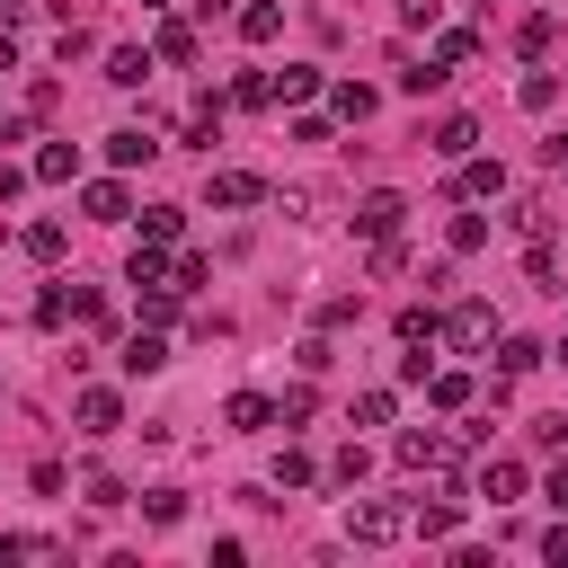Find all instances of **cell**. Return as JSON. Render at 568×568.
Wrapping results in <instances>:
<instances>
[{
    "label": "cell",
    "instance_id": "4316f807",
    "mask_svg": "<svg viewBox=\"0 0 568 568\" xmlns=\"http://www.w3.org/2000/svg\"><path fill=\"white\" fill-rule=\"evenodd\" d=\"M373 106H382V98H373V89H364V80H346V89H337V115H346V124H364V115H373Z\"/></svg>",
    "mask_w": 568,
    "mask_h": 568
},
{
    "label": "cell",
    "instance_id": "8fae6325",
    "mask_svg": "<svg viewBox=\"0 0 568 568\" xmlns=\"http://www.w3.org/2000/svg\"><path fill=\"white\" fill-rule=\"evenodd\" d=\"M479 497H488V506H515V497H524V462H488V470H479Z\"/></svg>",
    "mask_w": 568,
    "mask_h": 568
},
{
    "label": "cell",
    "instance_id": "f6af8a7d",
    "mask_svg": "<svg viewBox=\"0 0 568 568\" xmlns=\"http://www.w3.org/2000/svg\"><path fill=\"white\" fill-rule=\"evenodd\" d=\"M550 364H568V337H559V346H550Z\"/></svg>",
    "mask_w": 568,
    "mask_h": 568
},
{
    "label": "cell",
    "instance_id": "3957f363",
    "mask_svg": "<svg viewBox=\"0 0 568 568\" xmlns=\"http://www.w3.org/2000/svg\"><path fill=\"white\" fill-rule=\"evenodd\" d=\"M346 532L382 550V541H399V532H408V506H390V497H355V506H346Z\"/></svg>",
    "mask_w": 568,
    "mask_h": 568
},
{
    "label": "cell",
    "instance_id": "83f0119b",
    "mask_svg": "<svg viewBox=\"0 0 568 568\" xmlns=\"http://www.w3.org/2000/svg\"><path fill=\"white\" fill-rule=\"evenodd\" d=\"M346 320H364V293H328L320 302V328H346Z\"/></svg>",
    "mask_w": 568,
    "mask_h": 568
},
{
    "label": "cell",
    "instance_id": "b9f144b4",
    "mask_svg": "<svg viewBox=\"0 0 568 568\" xmlns=\"http://www.w3.org/2000/svg\"><path fill=\"white\" fill-rule=\"evenodd\" d=\"M9 71H18V44H9V27H0V80H9Z\"/></svg>",
    "mask_w": 568,
    "mask_h": 568
},
{
    "label": "cell",
    "instance_id": "9c48e42d",
    "mask_svg": "<svg viewBox=\"0 0 568 568\" xmlns=\"http://www.w3.org/2000/svg\"><path fill=\"white\" fill-rule=\"evenodd\" d=\"M106 160H115V169H142V160H160V142H151L142 124H115V133H106Z\"/></svg>",
    "mask_w": 568,
    "mask_h": 568
},
{
    "label": "cell",
    "instance_id": "ac0fdd59",
    "mask_svg": "<svg viewBox=\"0 0 568 568\" xmlns=\"http://www.w3.org/2000/svg\"><path fill=\"white\" fill-rule=\"evenodd\" d=\"M550 44H559V18H550V9H541V18H524V27H515V53H550Z\"/></svg>",
    "mask_w": 568,
    "mask_h": 568
},
{
    "label": "cell",
    "instance_id": "ffe728a7",
    "mask_svg": "<svg viewBox=\"0 0 568 568\" xmlns=\"http://www.w3.org/2000/svg\"><path fill=\"white\" fill-rule=\"evenodd\" d=\"M178 231H186V213H178V204H151V213H142V240H151V248H169Z\"/></svg>",
    "mask_w": 568,
    "mask_h": 568
},
{
    "label": "cell",
    "instance_id": "8d00e7d4",
    "mask_svg": "<svg viewBox=\"0 0 568 568\" xmlns=\"http://www.w3.org/2000/svg\"><path fill=\"white\" fill-rule=\"evenodd\" d=\"M328 470H337V479H346V488H355V479H364V470H373V453H364V444H346V453H337V462H328Z\"/></svg>",
    "mask_w": 568,
    "mask_h": 568
},
{
    "label": "cell",
    "instance_id": "cb8c5ba5",
    "mask_svg": "<svg viewBox=\"0 0 568 568\" xmlns=\"http://www.w3.org/2000/svg\"><path fill=\"white\" fill-rule=\"evenodd\" d=\"M160 62H195V27L169 18V27H160Z\"/></svg>",
    "mask_w": 568,
    "mask_h": 568
},
{
    "label": "cell",
    "instance_id": "bcb514c9",
    "mask_svg": "<svg viewBox=\"0 0 568 568\" xmlns=\"http://www.w3.org/2000/svg\"><path fill=\"white\" fill-rule=\"evenodd\" d=\"M0 124H9V115H0Z\"/></svg>",
    "mask_w": 568,
    "mask_h": 568
},
{
    "label": "cell",
    "instance_id": "836d02e7",
    "mask_svg": "<svg viewBox=\"0 0 568 568\" xmlns=\"http://www.w3.org/2000/svg\"><path fill=\"white\" fill-rule=\"evenodd\" d=\"M142 515H151V524H178V515H186V497H178V488H151V497H142Z\"/></svg>",
    "mask_w": 568,
    "mask_h": 568
},
{
    "label": "cell",
    "instance_id": "7c38bea8",
    "mask_svg": "<svg viewBox=\"0 0 568 568\" xmlns=\"http://www.w3.org/2000/svg\"><path fill=\"white\" fill-rule=\"evenodd\" d=\"M453 524H462V506H453V497H435V506H408V532H426V541H453Z\"/></svg>",
    "mask_w": 568,
    "mask_h": 568
},
{
    "label": "cell",
    "instance_id": "8992f818",
    "mask_svg": "<svg viewBox=\"0 0 568 568\" xmlns=\"http://www.w3.org/2000/svg\"><path fill=\"white\" fill-rule=\"evenodd\" d=\"M71 417H80V435H115V426H124V399H115V390H80Z\"/></svg>",
    "mask_w": 568,
    "mask_h": 568
},
{
    "label": "cell",
    "instance_id": "4dcf8cb0",
    "mask_svg": "<svg viewBox=\"0 0 568 568\" xmlns=\"http://www.w3.org/2000/svg\"><path fill=\"white\" fill-rule=\"evenodd\" d=\"M479 240H488V222H479V213H453V257H470Z\"/></svg>",
    "mask_w": 568,
    "mask_h": 568
},
{
    "label": "cell",
    "instance_id": "74e56055",
    "mask_svg": "<svg viewBox=\"0 0 568 568\" xmlns=\"http://www.w3.org/2000/svg\"><path fill=\"white\" fill-rule=\"evenodd\" d=\"M532 444H541V453H559V444H568V417H532Z\"/></svg>",
    "mask_w": 568,
    "mask_h": 568
},
{
    "label": "cell",
    "instance_id": "52a82bcc",
    "mask_svg": "<svg viewBox=\"0 0 568 568\" xmlns=\"http://www.w3.org/2000/svg\"><path fill=\"white\" fill-rule=\"evenodd\" d=\"M222 426H231V435H257V426H275V399H266V390H231V399H222Z\"/></svg>",
    "mask_w": 568,
    "mask_h": 568
},
{
    "label": "cell",
    "instance_id": "d590c367",
    "mask_svg": "<svg viewBox=\"0 0 568 568\" xmlns=\"http://www.w3.org/2000/svg\"><path fill=\"white\" fill-rule=\"evenodd\" d=\"M355 426H390V390H364L355 399Z\"/></svg>",
    "mask_w": 568,
    "mask_h": 568
},
{
    "label": "cell",
    "instance_id": "d6a6232c",
    "mask_svg": "<svg viewBox=\"0 0 568 568\" xmlns=\"http://www.w3.org/2000/svg\"><path fill=\"white\" fill-rule=\"evenodd\" d=\"M426 390H435V408H462V399H470V382H462V373H426Z\"/></svg>",
    "mask_w": 568,
    "mask_h": 568
},
{
    "label": "cell",
    "instance_id": "e0dca14e",
    "mask_svg": "<svg viewBox=\"0 0 568 568\" xmlns=\"http://www.w3.org/2000/svg\"><path fill=\"white\" fill-rule=\"evenodd\" d=\"M470 142H479L470 115H444V124H435V151H444V160H470Z\"/></svg>",
    "mask_w": 568,
    "mask_h": 568
},
{
    "label": "cell",
    "instance_id": "d6986e66",
    "mask_svg": "<svg viewBox=\"0 0 568 568\" xmlns=\"http://www.w3.org/2000/svg\"><path fill=\"white\" fill-rule=\"evenodd\" d=\"M462 195H506V169L497 160H462Z\"/></svg>",
    "mask_w": 568,
    "mask_h": 568
},
{
    "label": "cell",
    "instance_id": "7a4b0ae2",
    "mask_svg": "<svg viewBox=\"0 0 568 568\" xmlns=\"http://www.w3.org/2000/svg\"><path fill=\"white\" fill-rule=\"evenodd\" d=\"M453 462H462V435H426V426L399 435V470H435V479H453Z\"/></svg>",
    "mask_w": 568,
    "mask_h": 568
},
{
    "label": "cell",
    "instance_id": "5b68a950",
    "mask_svg": "<svg viewBox=\"0 0 568 568\" xmlns=\"http://www.w3.org/2000/svg\"><path fill=\"white\" fill-rule=\"evenodd\" d=\"M204 195H213L222 213H240V204H266V178H257V169H213Z\"/></svg>",
    "mask_w": 568,
    "mask_h": 568
},
{
    "label": "cell",
    "instance_id": "e575fe53",
    "mask_svg": "<svg viewBox=\"0 0 568 568\" xmlns=\"http://www.w3.org/2000/svg\"><path fill=\"white\" fill-rule=\"evenodd\" d=\"M302 417H311V390H302V382H293V390H284V399H275V426H302Z\"/></svg>",
    "mask_w": 568,
    "mask_h": 568
},
{
    "label": "cell",
    "instance_id": "f35d334b",
    "mask_svg": "<svg viewBox=\"0 0 568 568\" xmlns=\"http://www.w3.org/2000/svg\"><path fill=\"white\" fill-rule=\"evenodd\" d=\"M399 18H408V27H435V18H444V0H399Z\"/></svg>",
    "mask_w": 568,
    "mask_h": 568
},
{
    "label": "cell",
    "instance_id": "7402d4cb",
    "mask_svg": "<svg viewBox=\"0 0 568 568\" xmlns=\"http://www.w3.org/2000/svg\"><path fill=\"white\" fill-rule=\"evenodd\" d=\"M71 320H80V328H106V293H98V284H71Z\"/></svg>",
    "mask_w": 568,
    "mask_h": 568
},
{
    "label": "cell",
    "instance_id": "ee69618b",
    "mask_svg": "<svg viewBox=\"0 0 568 568\" xmlns=\"http://www.w3.org/2000/svg\"><path fill=\"white\" fill-rule=\"evenodd\" d=\"M550 169H559V178H568V133H559V142H550Z\"/></svg>",
    "mask_w": 568,
    "mask_h": 568
},
{
    "label": "cell",
    "instance_id": "277c9868",
    "mask_svg": "<svg viewBox=\"0 0 568 568\" xmlns=\"http://www.w3.org/2000/svg\"><path fill=\"white\" fill-rule=\"evenodd\" d=\"M399 222H408V195H390V186H373V195L355 204V231H364V240H399Z\"/></svg>",
    "mask_w": 568,
    "mask_h": 568
},
{
    "label": "cell",
    "instance_id": "603a6c76",
    "mask_svg": "<svg viewBox=\"0 0 568 568\" xmlns=\"http://www.w3.org/2000/svg\"><path fill=\"white\" fill-rule=\"evenodd\" d=\"M532 364H541V346H532V337H506V346H497V373H506V382H515V373H532Z\"/></svg>",
    "mask_w": 568,
    "mask_h": 568
},
{
    "label": "cell",
    "instance_id": "f546056e",
    "mask_svg": "<svg viewBox=\"0 0 568 568\" xmlns=\"http://www.w3.org/2000/svg\"><path fill=\"white\" fill-rule=\"evenodd\" d=\"M311 89H320V71H311V62H293V71H284V80H275V98H293V106H302V98H311Z\"/></svg>",
    "mask_w": 568,
    "mask_h": 568
},
{
    "label": "cell",
    "instance_id": "d4e9b609",
    "mask_svg": "<svg viewBox=\"0 0 568 568\" xmlns=\"http://www.w3.org/2000/svg\"><path fill=\"white\" fill-rule=\"evenodd\" d=\"M266 98H275L266 71H240V80H231V106H266Z\"/></svg>",
    "mask_w": 568,
    "mask_h": 568
},
{
    "label": "cell",
    "instance_id": "ab89813d",
    "mask_svg": "<svg viewBox=\"0 0 568 568\" xmlns=\"http://www.w3.org/2000/svg\"><path fill=\"white\" fill-rule=\"evenodd\" d=\"M541 559H568V524H550V532H541Z\"/></svg>",
    "mask_w": 568,
    "mask_h": 568
},
{
    "label": "cell",
    "instance_id": "1f68e13d",
    "mask_svg": "<svg viewBox=\"0 0 568 568\" xmlns=\"http://www.w3.org/2000/svg\"><path fill=\"white\" fill-rule=\"evenodd\" d=\"M390 328H399V346H426V337H435V311H399Z\"/></svg>",
    "mask_w": 568,
    "mask_h": 568
},
{
    "label": "cell",
    "instance_id": "4fadbf2b",
    "mask_svg": "<svg viewBox=\"0 0 568 568\" xmlns=\"http://www.w3.org/2000/svg\"><path fill=\"white\" fill-rule=\"evenodd\" d=\"M240 36H248V44H275V36H284V9H275V0H248V9H240Z\"/></svg>",
    "mask_w": 568,
    "mask_h": 568
},
{
    "label": "cell",
    "instance_id": "44dd1931",
    "mask_svg": "<svg viewBox=\"0 0 568 568\" xmlns=\"http://www.w3.org/2000/svg\"><path fill=\"white\" fill-rule=\"evenodd\" d=\"M62 248H71V231H62V222H36V231H27V257H36V266H53Z\"/></svg>",
    "mask_w": 568,
    "mask_h": 568
},
{
    "label": "cell",
    "instance_id": "7bdbcfd3",
    "mask_svg": "<svg viewBox=\"0 0 568 568\" xmlns=\"http://www.w3.org/2000/svg\"><path fill=\"white\" fill-rule=\"evenodd\" d=\"M18 18H27V0H0V27H18Z\"/></svg>",
    "mask_w": 568,
    "mask_h": 568
},
{
    "label": "cell",
    "instance_id": "f1b7e54d",
    "mask_svg": "<svg viewBox=\"0 0 568 568\" xmlns=\"http://www.w3.org/2000/svg\"><path fill=\"white\" fill-rule=\"evenodd\" d=\"M275 479H284V488H311V479H320V462H311V453H293V444H284V462H275Z\"/></svg>",
    "mask_w": 568,
    "mask_h": 568
},
{
    "label": "cell",
    "instance_id": "30bf717a",
    "mask_svg": "<svg viewBox=\"0 0 568 568\" xmlns=\"http://www.w3.org/2000/svg\"><path fill=\"white\" fill-rule=\"evenodd\" d=\"M80 213H89V222H124V213H133V195H124L115 178H98V186L80 195Z\"/></svg>",
    "mask_w": 568,
    "mask_h": 568
},
{
    "label": "cell",
    "instance_id": "ba28073f",
    "mask_svg": "<svg viewBox=\"0 0 568 568\" xmlns=\"http://www.w3.org/2000/svg\"><path fill=\"white\" fill-rule=\"evenodd\" d=\"M115 364H124V373H133V382H142V373H160V364H169V337H160V328H133V337H124V355H115Z\"/></svg>",
    "mask_w": 568,
    "mask_h": 568
},
{
    "label": "cell",
    "instance_id": "9a60e30c",
    "mask_svg": "<svg viewBox=\"0 0 568 568\" xmlns=\"http://www.w3.org/2000/svg\"><path fill=\"white\" fill-rule=\"evenodd\" d=\"M106 80H115V89H142V80H151V53H142V44H115V53H106Z\"/></svg>",
    "mask_w": 568,
    "mask_h": 568
},
{
    "label": "cell",
    "instance_id": "2e32d148",
    "mask_svg": "<svg viewBox=\"0 0 568 568\" xmlns=\"http://www.w3.org/2000/svg\"><path fill=\"white\" fill-rule=\"evenodd\" d=\"M36 178H44V186H71V178H80V151H71V142H44V151H36Z\"/></svg>",
    "mask_w": 568,
    "mask_h": 568
},
{
    "label": "cell",
    "instance_id": "484cf974",
    "mask_svg": "<svg viewBox=\"0 0 568 568\" xmlns=\"http://www.w3.org/2000/svg\"><path fill=\"white\" fill-rule=\"evenodd\" d=\"M524 106H532V115L559 106V71H524Z\"/></svg>",
    "mask_w": 568,
    "mask_h": 568
},
{
    "label": "cell",
    "instance_id": "5bb4252c",
    "mask_svg": "<svg viewBox=\"0 0 568 568\" xmlns=\"http://www.w3.org/2000/svg\"><path fill=\"white\" fill-rule=\"evenodd\" d=\"M470 53H479V36H470V27H444V36H435V53H426V62H435V71H462V62H470Z\"/></svg>",
    "mask_w": 568,
    "mask_h": 568
},
{
    "label": "cell",
    "instance_id": "6da1fadb",
    "mask_svg": "<svg viewBox=\"0 0 568 568\" xmlns=\"http://www.w3.org/2000/svg\"><path fill=\"white\" fill-rule=\"evenodd\" d=\"M435 337L462 346V355H479V346H497V311H488V302H453V311L435 320Z\"/></svg>",
    "mask_w": 568,
    "mask_h": 568
},
{
    "label": "cell",
    "instance_id": "60d3db41",
    "mask_svg": "<svg viewBox=\"0 0 568 568\" xmlns=\"http://www.w3.org/2000/svg\"><path fill=\"white\" fill-rule=\"evenodd\" d=\"M550 506H559V515H568V462H559V470H550Z\"/></svg>",
    "mask_w": 568,
    "mask_h": 568
}]
</instances>
